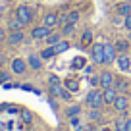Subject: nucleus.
Listing matches in <instances>:
<instances>
[{
	"label": "nucleus",
	"instance_id": "obj_35",
	"mask_svg": "<svg viewBox=\"0 0 131 131\" xmlns=\"http://www.w3.org/2000/svg\"><path fill=\"white\" fill-rule=\"evenodd\" d=\"M71 125H73V127H79V118H75V116H73V118H71Z\"/></svg>",
	"mask_w": 131,
	"mask_h": 131
},
{
	"label": "nucleus",
	"instance_id": "obj_13",
	"mask_svg": "<svg viewBox=\"0 0 131 131\" xmlns=\"http://www.w3.org/2000/svg\"><path fill=\"white\" fill-rule=\"evenodd\" d=\"M56 23H58V14H54V12H50V14H46L45 16V25L46 27H56Z\"/></svg>",
	"mask_w": 131,
	"mask_h": 131
},
{
	"label": "nucleus",
	"instance_id": "obj_17",
	"mask_svg": "<svg viewBox=\"0 0 131 131\" xmlns=\"http://www.w3.org/2000/svg\"><path fill=\"white\" fill-rule=\"evenodd\" d=\"M54 54H56V52H54V46H48V48H45V50H42V52H41V58H45V60H48V58H52Z\"/></svg>",
	"mask_w": 131,
	"mask_h": 131
},
{
	"label": "nucleus",
	"instance_id": "obj_33",
	"mask_svg": "<svg viewBox=\"0 0 131 131\" xmlns=\"http://www.w3.org/2000/svg\"><path fill=\"white\" fill-rule=\"evenodd\" d=\"M8 77H10L8 73H4V71H0V83H2V81H8Z\"/></svg>",
	"mask_w": 131,
	"mask_h": 131
},
{
	"label": "nucleus",
	"instance_id": "obj_1",
	"mask_svg": "<svg viewBox=\"0 0 131 131\" xmlns=\"http://www.w3.org/2000/svg\"><path fill=\"white\" fill-rule=\"evenodd\" d=\"M33 16H35V12H33V10L29 8V6H19V8L16 10V19L19 21L21 25H27V23H31Z\"/></svg>",
	"mask_w": 131,
	"mask_h": 131
},
{
	"label": "nucleus",
	"instance_id": "obj_6",
	"mask_svg": "<svg viewBox=\"0 0 131 131\" xmlns=\"http://www.w3.org/2000/svg\"><path fill=\"white\" fill-rule=\"evenodd\" d=\"M98 83H100V87H102V89H108V87L114 85V75H112L110 71H102V73H100V77H98Z\"/></svg>",
	"mask_w": 131,
	"mask_h": 131
},
{
	"label": "nucleus",
	"instance_id": "obj_28",
	"mask_svg": "<svg viewBox=\"0 0 131 131\" xmlns=\"http://www.w3.org/2000/svg\"><path fill=\"white\" fill-rule=\"evenodd\" d=\"M116 50H127V42H125V41H118Z\"/></svg>",
	"mask_w": 131,
	"mask_h": 131
},
{
	"label": "nucleus",
	"instance_id": "obj_2",
	"mask_svg": "<svg viewBox=\"0 0 131 131\" xmlns=\"http://www.w3.org/2000/svg\"><path fill=\"white\" fill-rule=\"evenodd\" d=\"M87 104H89L91 108H100L104 104L102 93H98V91H91V93L87 94Z\"/></svg>",
	"mask_w": 131,
	"mask_h": 131
},
{
	"label": "nucleus",
	"instance_id": "obj_19",
	"mask_svg": "<svg viewBox=\"0 0 131 131\" xmlns=\"http://www.w3.org/2000/svg\"><path fill=\"white\" fill-rule=\"evenodd\" d=\"M66 87H68V89H70L71 93H75V91L79 89V83L75 81V79H68V81H66Z\"/></svg>",
	"mask_w": 131,
	"mask_h": 131
},
{
	"label": "nucleus",
	"instance_id": "obj_12",
	"mask_svg": "<svg viewBox=\"0 0 131 131\" xmlns=\"http://www.w3.org/2000/svg\"><path fill=\"white\" fill-rule=\"evenodd\" d=\"M29 66H31L33 70H41L42 68V58L37 56V54H31V56H29Z\"/></svg>",
	"mask_w": 131,
	"mask_h": 131
},
{
	"label": "nucleus",
	"instance_id": "obj_31",
	"mask_svg": "<svg viewBox=\"0 0 131 131\" xmlns=\"http://www.w3.org/2000/svg\"><path fill=\"white\" fill-rule=\"evenodd\" d=\"M48 83L50 85H58V83H60V79L56 77V75H50V79H48Z\"/></svg>",
	"mask_w": 131,
	"mask_h": 131
},
{
	"label": "nucleus",
	"instance_id": "obj_7",
	"mask_svg": "<svg viewBox=\"0 0 131 131\" xmlns=\"http://www.w3.org/2000/svg\"><path fill=\"white\" fill-rule=\"evenodd\" d=\"M25 70H27V64L21 58H14L12 60V71L14 73H25Z\"/></svg>",
	"mask_w": 131,
	"mask_h": 131
},
{
	"label": "nucleus",
	"instance_id": "obj_20",
	"mask_svg": "<svg viewBox=\"0 0 131 131\" xmlns=\"http://www.w3.org/2000/svg\"><path fill=\"white\" fill-rule=\"evenodd\" d=\"M46 42H48L50 46H54L56 42H60V35H56V33H54V35H48V37H46Z\"/></svg>",
	"mask_w": 131,
	"mask_h": 131
},
{
	"label": "nucleus",
	"instance_id": "obj_18",
	"mask_svg": "<svg viewBox=\"0 0 131 131\" xmlns=\"http://www.w3.org/2000/svg\"><path fill=\"white\" fill-rule=\"evenodd\" d=\"M89 116H91V119H93V122H102V114L98 112V108H93Z\"/></svg>",
	"mask_w": 131,
	"mask_h": 131
},
{
	"label": "nucleus",
	"instance_id": "obj_14",
	"mask_svg": "<svg viewBox=\"0 0 131 131\" xmlns=\"http://www.w3.org/2000/svg\"><path fill=\"white\" fill-rule=\"evenodd\" d=\"M114 89H116V91H122V93H125V91L129 89V83H127L125 79H114Z\"/></svg>",
	"mask_w": 131,
	"mask_h": 131
},
{
	"label": "nucleus",
	"instance_id": "obj_23",
	"mask_svg": "<svg viewBox=\"0 0 131 131\" xmlns=\"http://www.w3.org/2000/svg\"><path fill=\"white\" fill-rule=\"evenodd\" d=\"M91 39H93V35H91V31L87 29V31L83 33V37H81V42H83V45H89V42H91Z\"/></svg>",
	"mask_w": 131,
	"mask_h": 131
},
{
	"label": "nucleus",
	"instance_id": "obj_15",
	"mask_svg": "<svg viewBox=\"0 0 131 131\" xmlns=\"http://www.w3.org/2000/svg\"><path fill=\"white\" fill-rule=\"evenodd\" d=\"M116 10H118L119 16H129V14H131V4H129V2H122V4H118Z\"/></svg>",
	"mask_w": 131,
	"mask_h": 131
},
{
	"label": "nucleus",
	"instance_id": "obj_11",
	"mask_svg": "<svg viewBox=\"0 0 131 131\" xmlns=\"http://www.w3.org/2000/svg\"><path fill=\"white\" fill-rule=\"evenodd\" d=\"M23 33H21V31H12V33H10V35H8V42H10V45H19V42H23Z\"/></svg>",
	"mask_w": 131,
	"mask_h": 131
},
{
	"label": "nucleus",
	"instance_id": "obj_24",
	"mask_svg": "<svg viewBox=\"0 0 131 131\" xmlns=\"http://www.w3.org/2000/svg\"><path fill=\"white\" fill-rule=\"evenodd\" d=\"M10 29H12V31H19V27H21V23H19V21H17V19H10Z\"/></svg>",
	"mask_w": 131,
	"mask_h": 131
},
{
	"label": "nucleus",
	"instance_id": "obj_26",
	"mask_svg": "<svg viewBox=\"0 0 131 131\" xmlns=\"http://www.w3.org/2000/svg\"><path fill=\"white\" fill-rule=\"evenodd\" d=\"M79 110H81L79 106H70V108H68V116H77Z\"/></svg>",
	"mask_w": 131,
	"mask_h": 131
},
{
	"label": "nucleus",
	"instance_id": "obj_27",
	"mask_svg": "<svg viewBox=\"0 0 131 131\" xmlns=\"http://www.w3.org/2000/svg\"><path fill=\"white\" fill-rule=\"evenodd\" d=\"M60 96L64 98V100H71V91H64L62 89V93H60Z\"/></svg>",
	"mask_w": 131,
	"mask_h": 131
},
{
	"label": "nucleus",
	"instance_id": "obj_5",
	"mask_svg": "<svg viewBox=\"0 0 131 131\" xmlns=\"http://www.w3.org/2000/svg\"><path fill=\"white\" fill-rule=\"evenodd\" d=\"M116 58V46L110 42H104V64H112Z\"/></svg>",
	"mask_w": 131,
	"mask_h": 131
},
{
	"label": "nucleus",
	"instance_id": "obj_32",
	"mask_svg": "<svg viewBox=\"0 0 131 131\" xmlns=\"http://www.w3.org/2000/svg\"><path fill=\"white\" fill-rule=\"evenodd\" d=\"M125 27L131 31V14H129V16H125Z\"/></svg>",
	"mask_w": 131,
	"mask_h": 131
},
{
	"label": "nucleus",
	"instance_id": "obj_29",
	"mask_svg": "<svg viewBox=\"0 0 131 131\" xmlns=\"http://www.w3.org/2000/svg\"><path fill=\"white\" fill-rule=\"evenodd\" d=\"M73 27H75V23H66V25H64V33H66V35H68V33H71V31H73Z\"/></svg>",
	"mask_w": 131,
	"mask_h": 131
},
{
	"label": "nucleus",
	"instance_id": "obj_22",
	"mask_svg": "<svg viewBox=\"0 0 131 131\" xmlns=\"http://www.w3.org/2000/svg\"><path fill=\"white\" fill-rule=\"evenodd\" d=\"M21 119H23L25 123H31V122H33V116H31V112H29V110H23V112H21Z\"/></svg>",
	"mask_w": 131,
	"mask_h": 131
},
{
	"label": "nucleus",
	"instance_id": "obj_16",
	"mask_svg": "<svg viewBox=\"0 0 131 131\" xmlns=\"http://www.w3.org/2000/svg\"><path fill=\"white\" fill-rule=\"evenodd\" d=\"M68 48H70V42H68V41H60V42L54 45V52H56V54L64 52V50H68Z\"/></svg>",
	"mask_w": 131,
	"mask_h": 131
},
{
	"label": "nucleus",
	"instance_id": "obj_21",
	"mask_svg": "<svg viewBox=\"0 0 131 131\" xmlns=\"http://www.w3.org/2000/svg\"><path fill=\"white\" fill-rule=\"evenodd\" d=\"M77 19H79V12H70V16H68V19H66V23H75Z\"/></svg>",
	"mask_w": 131,
	"mask_h": 131
},
{
	"label": "nucleus",
	"instance_id": "obj_36",
	"mask_svg": "<svg viewBox=\"0 0 131 131\" xmlns=\"http://www.w3.org/2000/svg\"><path fill=\"white\" fill-rule=\"evenodd\" d=\"M4 37H6V33H4V29L0 27V42H2V39H4Z\"/></svg>",
	"mask_w": 131,
	"mask_h": 131
},
{
	"label": "nucleus",
	"instance_id": "obj_10",
	"mask_svg": "<svg viewBox=\"0 0 131 131\" xmlns=\"http://www.w3.org/2000/svg\"><path fill=\"white\" fill-rule=\"evenodd\" d=\"M116 60H118V68L122 71H129L131 70V60H129L127 54H122V56H118Z\"/></svg>",
	"mask_w": 131,
	"mask_h": 131
},
{
	"label": "nucleus",
	"instance_id": "obj_38",
	"mask_svg": "<svg viewBox=\"0 0 131 131\" xmlns=\"http://www.w3.org/2000/svg\"><path fill=\"white\" fill-rule=\"evenodd\" d=\"M81 131H93V127H91V125H85V127H81Z\"/></svg>",
	"mask_w": 131,
	"mask_h": 131
},
{
	"label": "nucleus",
	"instance_id": "obj_30",
	"mask_svg": "<svg viewBox=\"0 0 131 131\" xmlns=\"http://www.w3.org/2000/svg\"><path fill=\"white\" fill-rule=\"evenodd\" d=\"M81 66H85V58H83V60H81V58H77V60L73 62V68H81Z\"/></svg>",
	"mask_w": 131,
	"mask_h": 131
},
{
	"label": "nucleus",
	"instance_id": "obj_9",
	"mask_svg": "<svg viewBox=\"0 0 131 131\" xmlns=\"http://www.w3.org/2000/svg\"><path fill=\"white\" fill-rule=\"evenodd\" d=\"M102 96H104V104H114L116 96H118V91H116L114 87H108V89H104Z\"/></svg>",
	"mask_w": 131,
	"mask_h": 131
},
{
	"label": "nucleus",
	"instance_id": "obj_39",
	"mask_svg": "<svg viewBox=\"0 0 131 131\" xmlns=\"http://www.w3.org/2000/svg\"><path fill=\"white\" fill-rule=\"evenodd\" d=\"M116 131H118V129H116Z\"/></svg>",
	"mask_w": 131,
	"mask_h": 131
},
{
	"label": "nucleus",
	"instance_id": "obj_8",
	"mask_svg": "<svg viewBox=\"0 0 131 131\" xmlns=\"http://www.w3.org/2000/svg\"><path fill=\"white\" fill-rule=\"evenodd\" d=\"M33 39H46L50 35V27H46V25H42V27H35L31 31Z\"/></svg>",
	"mask_w": 131,
	"mask_h": 131
},
{
	"label": "nucleus",
	"instance_id": "obj_25",
	"mask_svg": "<svg viewBox=\"0 0 131 131\" xmlns=\"http://www.w3.org/2000/svg\"><path fill=\"white\" fill-rule=\"evenodd\" d=\"M60 93H62V87H60V85H50V94L60 96Z\"/></svg>",
	"mask_w": 131,
	"mask_h": 131
},
{
	"label": "nucleus",
	"instance_id": "obj_3",
	"mask_svg": "<svg viewBox=\"0 0 131 131\" xmlns=\"http://www.w3.org/2000/svg\"><path fill=\"white\" fill-rule=\"evenodd\" d=\"M91 56L96 64H104V45L100 42H94L93 48H91Z\"/></svg>",
	"mask_w": 131,
	"mask_h": 131
},
{
	"label": "nucleus",
	"instance_id": "obj_34",
	"mask_svg": "<svg viewBox=\"0 0 131 131\" xmlns=\"http://www.w3.org/2000/svg\"><path fill=\"white\" fill-rule=\"evenodd\" d=\"M123 131H131V119H125V125H123Z\"/></svg>",
	"mask_w": 131,
	"mask_h": 131
},
{
	"label": "nucleus",
	"instance_id": "obj_4",
	"mask_svg": "<svg viewBox=\"0 0 131 131\" xmlns=\"http://www.w3.org/2000/svg\"><path fill=\"white\" fill-rule=\"evenodd\" d=\"M112 106H114L118 112H125V110H127V106H129V98H127L125 94H118Z\"/></svg>",
	"mask_w": 131,
	"mask_h": 131
},
{
	"label": "nucleus",
	"instance_id": "obj_37",
	"mask_svg": "<svg viewBox=\"0 0 131 131\" xmlns=\"http://www.w3.org/2000/svg\"><path fill=\"white\" fill-rule=\"evenodd\" d=\"M4 64V54H2V48H0V66Z\"/></svg>",
	"mask_w": 131,
	"mask_h": 131
}]
</instances>
